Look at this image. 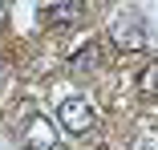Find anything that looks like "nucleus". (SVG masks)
Wrapping results in <instances>:
<instances>
[{"mask_svg": "<svg viewBox=\"0 0 158 150\" xmlns=\"http://www.w3.org/2000/svg\"><path fill=\"white\" fill-rule=\"evenodd\" d=\"M93 122H98V114H93V102L81 98V94H69L57 102V126L65 134H89Z\"/></svg>", "mask_w": 158, "mask_h": 150, "instance_id": "nucleus-1", "label": "nucleus"}, {"mask_svg": "<svg viewBox=\"0 0 158 150\" xmlns=\"http://www.w3.org/2000/svg\"><path fill=\"white\" fill-rule=\"evenodd\" d=\"M110 37H114V45H118V49H142V45H146V28H142V20H134L130 12H126V16H118V20H114Z\"/></svg>", "mask_w": 158, "mask_h": 150, "instance_id": "nucleus-2", "label": "nucleus"}, {"mask_svg": "<svg viewBox=\"0 0 158 150\" xmlns=\"http://www.w3.org/2000/svg\"><path fill=\"white\" fill-rule=\"evenodd\" d=\"M24 142L33 146V150H53V146H57V130H53V122L37 114L33 122L24 126Z\"/></svg>", "mask_w": 158, "mask_h": 150, "instance_id": "nucleus-3", "label": "nucleus"}, {"mask_svg": "<svg viewBox=\"0 0 158 150\" xmlns=\"http://www.w3.org/2000/svg\"><path fill=\"white\" fill-rule=\"evenodd\" d=\"M98 61H102V49H98V45H85V49H77V53L69 57V69H73V73H93Z\"/></svg>", "mask_w": 158, "mask_h": 150, "instance_id": "nucleus-4", "label": "nucleus"}, {"mask_svg": "<svg viewBox=\"0 0 158 150\" xmlns=\"http://www.w3.org/2000/svg\"><path fill=\"white\" fill-rule=\"evenodd\" d=\"M49 24H77L81 20V4H49Z\"/></svg>", "mask_w": 158, "mask_h": 150, "instance_id": "nucleus-5", "label": "nucleus"}, {"mask_svg": "<svg viewBox=\"0 0 158 150\" xmlns=\"http://www.w3.org/2000/svg\"><path fill=\"white\" fill-rule=\"evenodd\" d=\"M138 94H146V98H158V61H150V65L138 73Z\"/></svg>", "mask_w": 158, "mask_h": 150, "instance_id": "nucleus-6", "label": "nucleus"}, {"mask_svg": "<svg viewBox=\"0 0 158 150\" xmlns=\"http://www.w3.org/2000/svg\"><path fill=\"white\" fill-rule=\"evenodd\" d=\"M4 81H8V57L0 53V85H4Z\"/></svg>", "mask_w": 158, "mask_h": 150, "instance_id": "nucleus-7", "label": "nucleus"}]
</instances>
